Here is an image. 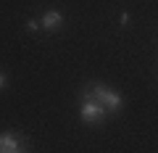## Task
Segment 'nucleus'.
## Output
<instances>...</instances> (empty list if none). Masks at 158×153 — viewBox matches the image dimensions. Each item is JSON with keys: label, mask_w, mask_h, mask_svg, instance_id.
<instances>
[{"label": "nucleus", "mask_w": 158, "mask_h": 153, "mask_svg": "<svg viewBox=\"0 0 158 153\" xmlns=\"http://www.w3.org/2000/svg\"><path fill=\"white\" fill-rule=\"evenodd\" d=\"M3 85H6V74L0 71V87H3Z\"/></svg>", "instance_id": "7"}, {"label": "nucleus", "mask_w": 158, "mask_h": 153, "mask_svg": "<svg viewBox=\"0 0 158 153\" xmlns=\"http://www.w3.org/2000/svg\"><path fill=\"white\" fill-rule=\"evenodd\" d=\"M118 24H121V27H127V24H129V13H127V11H121V16H118Z\"/></svg>", "instance_id": "6"}, {"label": "nucleus", "mask_w": 158, "mask_h": 153, "mask_svg": "<svg viewBox=\"0 0 158 153\" xmlns=\"http://www.w3.org/2000/svg\"><path fill=\"white\" fill-rule=\"evenodd\" d=\"M0 153H3V151H0Z\"/></svg>", "instance_id": "8"}, {"label": "nucleus", "mask_w": 158, "mask_h": 153, "mask_svg": "<svg viewBox=\"0 0 158 153\" xmlns=\"http://www.w3.org/2000/svg\"><path fill=\"white\" fill-rule=\"evenodd\" d=\"M27 29H29V32H37V29H40V21H37V19H29V21H27Z\"/></svg>", "instance_id": "5"}, {"label": "nucleus", "mask_w": 158, "mask_h": 153, "mask_svg": "<svg viewBox=\"0 0 158 153\" xmlns=\"http://www.w3.org/2000/svg\"><path fill=\"white\" fill-rule=\"evenodd\" d=\"M103 116H106V108H103L95 98L85 95V100H82V119H85L87 124H95V121H103Z\"/></svg>", "instance_id": "2"}, {"label": "nucleus", "mask_w": 158, "mask_h": 153, "mask_svg": "<svg viewBox=\"0 0 158 153\" xmlns=\"http://www.w3.org/2000/svg\"><path fill=\"white\" fill-rule=\"evenodd\" d=\"M19 153H21V151H19Z\"/></svg>", "instance_id": "9"}, {"label": "nucleus", "mask_w": 158, "mask_h": 153, "mask_svg": "<svg viewBox=\"0 0 158 153\" xmlns=\"http://www.w3.org/2000/svg\"><path fill=\"white\" fill-rule=\"evenodd\" d=\"M85 95H90V98H95L98 103H100L103 108H106V113H113V111H118L121 108V95H118L116 90H111V87H103V85H95V87H90V90L85 92Z\"/></svg>", "instance_id": "1"}, {"label": "nucleus", "mask_w": 158, "mask_h": 153, "mask_svg": "<svg viewBox=\"0 0 158 153\" xmlns=\"http://www.w3.org/2000/svg\"><path fill=\"white\" fill-rule=\"evenodd\" d=\"M19 148H21V137L16 132H3L0 135V151L3 153H19Z\"/></svg>", "instance_id": "4"}, {"label": "nucleus", "mask_w": 158, "mask_h": 153, "mask_svg": "<svg viewBox=\"0 0 158 153\" xmlns=\"http://www.w3.org/2000/svg\"><path fill=\"white\" fill-rule=\"evenodd\" d=\"M61 24H63V13L61 11H45L42 13V21H40V27L45 29V32H56V29H61Z\"/></svg>", "instance_id": "3"}]
</instances>
